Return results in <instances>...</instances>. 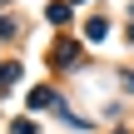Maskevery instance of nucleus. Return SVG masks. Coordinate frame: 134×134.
Segmentation results:
<instances>
[{
    "label": "nucleus",
    "instance_id": "obj_1",
    "mask_svg": "<svg viewBox=\"0 0 134 134\" xmlns=\"http://www.w3.org/2000/svg\"><path fill=\"white\" fill-rule=\"evenodd\" d=\"M15 75H20V65H5V70H0V90H10V85H15Z\"/></svg>",
    "mask_w": 134,
    "mask_h": 134
},
{
    "label": "nucleus",
    "instance_id": "obj_2",
    "mask_svg": "<svg viewBox=\"0 0 134 134\" xmlns=\"http://www.w3.org/2000/svg\"><path fill=\"white\" fill-rule=\"evenodd\" d=\"M10 134H35V124H30V119H15V129Z\"/></svg>",
    "mask_w": 134,
    "mask_h": 134
},
{
    "label": "nucleus",
    "instance_id": "obj_3",
    "mask_svg": "<svg viewBox=\"0 0 134 134\" xmlns=\"http://www.w3.org/2000/svg\"><path fill=\"white\" fill-rule=\"evenodd\" d=\"M129 40H134V30H129Z\"/></svg>",
    "mask_w": 134,
    "mask_h": 134
}]
</instances>
